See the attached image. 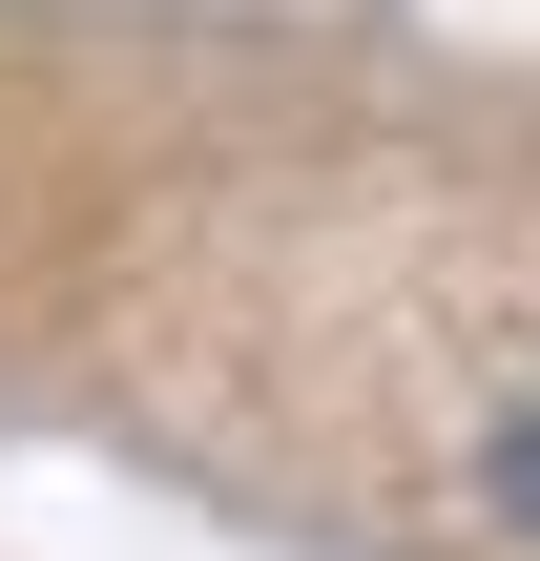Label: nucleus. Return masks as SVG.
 <instances>
[{
	"label": "nucleus",
	"instance_id": "obj_1",
	"mask_svg": "<svg viewBox=\"0 0 540 561\" xmlns=\"http://www.w3.org/2000/svg\"><path fill=\"white\" fill-rule=\"evenodd\" d=\"M166 437L354 561H540V125L354 146L187 271Z\"/></svg>",
	"mask_w": 540,
	"mask_h": 561
}]
</instances>
